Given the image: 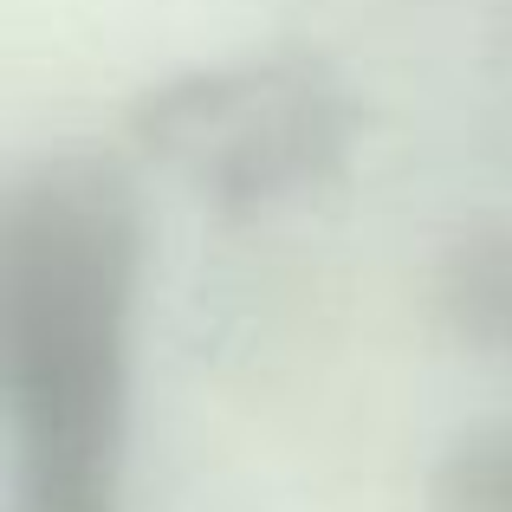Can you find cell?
Instances as JSON below:
<instances>
[{
	"instance_id": "obj_2",
	"label": "cell",
	"mask_w": 512,
	"mask_h": 512,
	"mask_svg": "<svg viewBox=\"0 0 512 512\" xmlns=\"http://www.w3.org/2000/svg\"><path fill=\"white\" fill-rule=\"evenodd\" d=\"M130 124L150 156H163L201 195L234 201V208L325 182L344 163L350 137L338 85L299 59L175 78L130 111Z\"/></svg>"
},
{
	"instance_id": "obj_1",
	"label": "cell",
	"mask_w": 512,
	"mask_h": 512,
	"mask_svg": "<svg viewBox=\"0 0 512 512\" xmlns=\"http://www.w3.org/2000/svg\"><path fill=\"white\" fill-rule=\"evenodd\" d=\"M137 201L104 156H52L0 214V389L13 512H117Z\"/></svg>"
},
{
	"instance_id": "obj_3",
	"label": "cell",
	"mask_w": 512,
	"mask_h": 512,
	"mask_svg": "<svg viewBox=\"0 0 512 512\" xmlns=\"http://www.w3.org/2000/svg\"><path fill=\"white\" fill-rule=\"evenodd\" d=\"M441 305L467 344L512 357V227H480L454 240L441 266Z\"/></svg>"
},
{
	"instance_id": "obj_4",
	"label": "cell",
	"mask_w": 512,
	"mask_h": 512,
	"mask_svg": "<svg viewBox=\"0 0 512 512\" xmlns=\"http://www.w3.org/2000/svg\"><path fill=\"white\" fill-rule=\"evenodd\" d=\"M428 512H512V422L467 435L435 467Z\"/></svg>"
}]
</instances>
